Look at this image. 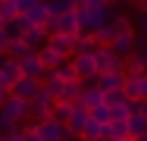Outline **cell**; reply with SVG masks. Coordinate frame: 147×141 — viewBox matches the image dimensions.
Instances as JSON below:
<instances>
[{
  "instance_id": "38",
  "label": "cell",
  "mask_w": 147,
  "mask_h": 141,
  "mask_svg": "<svg viewBox=\"0 0 147 141\" xmlns=\"http://www.w3.org/2000/svg\"><path fill=\"white\" fill-rule=\"evenodd\" d=\"M103 3H107V6H116V3H122V0H103Z\"/></svg>"
},
{
  "instance_id": "39",
  "label": "cell",
  "mask_w": 147,
  "mask_h": 141,
  "mask_svg": "<svg viewBox=\"0 0 147 141\" xmlns=\"http://www.w3.org/2000/svg\"><path fill=\"white\" fill-rule=\"evenodd\" d=\"M141 113H144V116H147V100H141Z\"/></svg>"
},
{
  "instance_id": "11",
  "label": "cell",
  "mask_w": 147,
  "mask_h": 141,
  "mask_svg": "<svg viewBox=\"0 0 147 141\" xmlns=\"http://www.w3.org/2000/svg\"><path fill=\"white\" fill-rule=\"evenodd\" d=\"M9 94H13V97H19V100H28V104H31V100L41 94V82H34V79H25V75H22L19 82L13 85V91H9Z\"/></svg>"
},
{
  "instance_id": "9",
  "label": "cell",
  "mask_w": 147,
  "mask_h": 141,
  "mask_svg": "<svg viewBox=\"0 0 147 141\" xmlns=\"http://www.w3.org/2000/svg\"><path fill=\"white\" fill-rule=\"evenodd\" d=\"M113 50H116L122 60L135 56V50H138V31H135V28H125V31L119 35L116 41H113Z\"/></svg>"
},
{
  "instance_id": "1",
  "label": "cell",
  "mask_w": 147,
  "mask_h": 141,
  "mask_svg": "<svg viewBox=\"0 0 147 141\" xmlns=\"http://www.w3.org/2000/svg\"><path fill=\"white\" fill-rule=\"evenodd\" d=\"M113 22V9L103 6V9H85L78 13V25H82V35H97L103 25Z\"/></svg>"
},
{
  "instance_id": "14",
  "label": "cell",
  "mask_w": 147,
  "mask_h": 141,
  "mask_svg": "<svg viewBox=\"0 0 147 141\" xmlns=\"http://www.w3.org/2000/svg\"><path fill=\"white\" fill-rule=\"evenodd\" d=\"M91 122V113L85 107H78V110L72 113V119L66 122V129H69V138H82V132H85V125Z\"/></svg>"
},
{
  "instance_id": "35",
  "label": "cell",
  "mask_w": 147,
  "mask_h": 141,
  "mask_svg": "<svg viewBox=\"0 0 147 141\" xmlns=\"http://www.w3.org/2000/svg\"><path fill=\"white\" fill-rule=\"evenodd\" d=\"M6 129H9V122H6V119H3V113H0V138L6 135Z\"/></svg>"
},
{
  "instance_id": "19",
  "label": "cell",
  "mask_w": 147,
  "mask_h": 141,
  "mask_svg": "<svg viewBox=\"0 0 147 141\" xmlns=\"http://www.w3.org/2000/svg\"><path fill=\"white\" fill-rule=\"evenodd\" d=\"M103 138H107V125L91 119L88 125H85V132H82V141H103Z\"/></svg>"
},
{
  "instance_id": "34",
  "label": "cell",
  "mask_w": 147,
  "mask_h": 141,
  "mask_svg": "<svg viewBox=\"0 0 147 141\" xmlns=\"http://www.w3.org/2000/svg\"><path fill=\"white\" fill-rule=\"evenodd\" d=\"M25 141H41L38 138V132H34V125H25V135H22Z\"/></svg>"
},
{
  "instance_id": "36",
  "label": "cell",
  "mask_w": 147,
  "mask_h": 141,
  "mask_svg": "<svg viewBox=\"0 0 147 141\" xmlns=\"http://www.w3.org/2000/svg\"><path fill=\"white\" fill-rule=\"evenodd\" d=\"M141 100H147V75L141 79Z\"/></svg>"
},
{
  "instance_id": "18",
  "label": "cell",
  "mask_w": 147,
  "mask_h": 141,
  "mask_svg": "<svg viewBox=\"0 0 147 141\" xmlns=\"http://www.w3.org/2000/svg\"><path fill=\"white\" fill-rule=\"evenodd\" d=\"M125 75H128V79H141V75H147V63L138 54L128 56V60H125Z\"/></svg>"
},
{
  "instance_id": "20",
  "label": "cell",
  "mask_w": 147,
  "mask_h": 141,
  "mask_svg": "<svg viewBox=\"0 0 147 141\" xmlns=\"http://www.w3.org/2000/svg\"><path fill=\"white\" fill-rule=\"evenodd\" d=\"M75 110H78V104H66V100H57V104H53V119H59V122H69Z\"/></svg>"
},
{
  "instance_id": "8",
  "label": "cell",
  "mask_w": 147,
  "mask_h": 141,
  "mask_svg": "<svg viewBox=\"0 0 147 141\" xmlns=\"http://www.w3.org/2000/svg\"><path fill=\"white\" fill-rule=\"evenodd\" d=\"M53 104H57V100H53L47 91H41V94H38V97L28 104V107H31V119H34V122L50 119V116H53Z\"/></svg>"
},
{
  "instance_id": "28",
  "label": "cell",
  "mask_w": 147,
  "mask_h": 141,
  "mask_svg": "<svg viewBox=\"0 0 147 141\" xmlns=\"http://www.w3.org/2000/svg\"><path fill=\"white\" fill-rule=\"evenodd\" d=\"M91 119H94V122H103V125H110V107L103 104V107L91 110Z\"/></svg>"
},
{
  "instance_id": "23",
  "label": "cell",
  "mask_w": 147,
  "mask_h": 141,
  "mask_svg": "<svg viewBox=\"0 0 147 141\" xmlns=\"http://www.w3.org/2000/svg\"><path fill=\"white\" fill-rule=\"evenodd\" d=\"M47 3V13H50V19H57L63 13H69L72 9V0H44Z\"/></svg>"
},
{
  "instance_id": "29",
  "label": "cell",
  "mask_w": 147,
  "mask_h": 141,
  "mask_svg": "<svg viewBox=\"0 0 147 141\" xmlns=\"http://www.w3.org/2000/svg\"><path fill=\"white\" fill-rule=\"evenodd\" d=\"M22 135H25V125H9L6 135H3V141H25Z\"/></svg>"
},
{
  "instance_id": "26",
  "label": "cell",
  "mask_w": 147,
  "mask_h": 141,
  "mask_svg": "<svg viewBox=\"0 0 147 141\" xmlns=\"http://www.w3.org/2000/svg\"><path fill=\"white\" fill-rule=\"evenodd\" d=\"M50 72H57L63 82H75V69H72V63H63L59 69H50Z\"/></svg>"
},
{
  "instance_id": "13",
  "label": "cell",
  "mask_w": 147,
  "mask_h": 141,
  "mask_svg": "<svg viewBox=\"0 0 147 141\" xmlns=\"http://www.w3.org/2000/svg\"><path fill=\"white\" fill-rule=\"evenodd\" d=\"M107 104V94L100 91V88H94V85H85V91H82V97H78V107H85V110H97V107H103Z\"/></svg>"
},
{
  "instance_id": "27",
  "label": "cell",
  "mask_w": 147,
  "mask_h": 141,
  "mask_svg": "<svg viewBox=\"0 0 147 141\" xmlns=\"http://www.w3.org/2000/svg\"><path fill=\"white\" fill-rule=\"evenodd\" d=\"M122 104H128L125 91H113V94H107V107H110V110H113V107H122Z\"/></svg>"
},
{
  "instance_id": "25",
  "label": "cell",
  "mask_w": 147,
  "mask_h": 141,
  "mask_svg": "<svg viewBox=\"0 0 147 141\" xmlns=\"http://www.w3.org/2000/svg\"><path fill=\"white\" fill-rule=\"evenodd\" d=\"M141 79H125V97L128 100H141Z\"/></svg>"
},
{
  "instance_id": "41",
  "label": "cell",
  "mask_w": 147,
  "mask_h": 141,
  "mask_svg": "<svg viewBox=\"0 0 147 141\" xmlns=\"http://www.w3.org/2000/svg\"><path fill=\"white\" fill-rule=\"evenodd\" d=\"M138 6H141V9H147V0H141V3H138Z\"/></svg>"
},
{
  "instance_id": "3",
  "label": "cell",
  "mask_w": 147,
  "mask_h": 141,
  "mask_svg": "<svg viewBox=\"0 0 147 141\" xmlns=\"http://www.w3.org/2000/svg\"><path fill=\"white\" fill-rule=\"evenodd\" d=\"M0 113H3V119L9 122V125H22L25 119L31 116V107H28V100H19V97H6V104L0 107Z\"/></svg>"
},
{
  "instance_id": "4",
  "label": "cell",
  "mask_w": 147,
  "mask_h": 141,
  "mask_svg": "<svg viewBox=\"0 0 147 141\" xmlns=\"http://www.w3.org/2000/svg\"><path fill=\"white\" fill-rule=\"evenodd\" d=\"M34 132H38V138L41 141H69V129H66V122H59V119H44V122H34Z\"/></svg>"
},
{
  "instance_id": "33",
  "label": "cell",
  "mask_w": 147,
  "mask_h": 141,
  "mask_svg": "<svg viewBox=\"0 0 147 141\" xmlns=\"http://www.w3.org/2000/svg\"><path fill=\"white\" fill-rule=\"evenodd\" d=\"M135 54H138V56L147 63V38H141V41H138V50H135Z\"/></svg>"
},
{
  "instance_id": "42",
  "label": "cell",
  "mask_w": 147,
  "mask_h": 141,
  "mask_svg": "<svg viewBox=\"0 0 147 141\" xmlns=\"http://www.w3.org/2000/svg\"><path fill=\"white\" fill-rule=\"evenodd\" d=\"M125 3H141V0H125Z\"/></svg>"
},
{
  "instance_id": "6",
  "label": "cell",
  "mask_w": 147,
  "mask_h": 141,
  "mask_svg": "<svg viewBox=\"0 0 147 141\" xmlns=\"http://www.w3.org/2000/svg\"><path fill=\"white\" fill-rule=\"evenodd\" d=\"M69 63H72V69H75V79H78V82L91 85L94 79H97V60H94V54H82V56H72Z\"/></svg>"
},
{
  "instance_id": "24",
  "label": "cell",
  "mask_w": 147,
  "mask_h": 141,
  "mask_svg": "<svg viewBox=\"0 0 147 141\" xmlns=\"http://www.w3.org/2000/svg\"><path fill=\"white\" fill-rule=\"evenodd\" d=\"M38 56H41V63L47 66V72H50V69H59V66L66 63L63 56H57V54H53V50H47V47H44V50H38Z\"/></svg>"
},
{
  "instance_id": "7",
  "label": "cell",
  "mask_w": 147,
  "mask_h": 141,
  "mask_svg": "<svg viewBox=\"0 0 147 141\" xmlns=\"http://www.w3.org/2000/svg\"><path fill=\"white\" fill-rule=\"evenodd\" d=\"M125 69H119V72H100L97 79H94V88H100L103 94H113V91H125Z\"/></svg>"
},
{
  "instance_id": "5",
  "label": "cell",
  "mask_w": 147,
  "mask_h": 141,
  "mask_svg": "<svg viewBox=\"0 0 147 141\" xmlns=\"http://www.w3.org/2000/svg\"><path fill=\"white\" fill-rule=\"evenodd\" d=\"M94 60H97V75L100 72H119V69H125V60L113 47H97L94 50Z\"/></svg>"
},
{
  "instance_id": "21",
  "label": "cell",
  "mask_w": 147,
  "mask_h": 141,
  "mask_svg": "<svg viewBox=\"0 0 147 141\" xmlns=\"http://www.w3.org/2000/svg\"><path fill=\"white\" fill-rule=\"evenodd\" d=\"M94 50H97L94 35H78V38H75V56H82V54H94Z\"/></svg>"
},
{
  "instance_id": "31",
  "label": "cell",
  "mask_w": 147,
  "mask_h": 141,
  "mask_svg": "<svg viewBox=\"0 0 147 141\" xmlns=\"http://www.w3.org/2000/svg\"><path fill=\"white\" fill-rule=\"evenodd\" d=\"M135 28H138V31L147 38V9H141V13H138V19H135Z\"/></svg>"
},
{
  "instance_id": "30",
  "label": "cell",
  "mask_w": 147,
  "mask_h": 141,
  "mask_svg": "<svg viewBox=\"0 0 147 141\" xmlns=\"http://www.w3.org/2000/svg\"><path fill=\"white\" fill-rule=\"evenodd\" d=\"M13 3H16V9H19V16H25V13H31V9H34V6H38L41 0H13Z\"/></svg>"
},
{
  "instance_id": "12",
  "label": "cell",
  "mask_w": 147,
  "mask_h": 141,
  "mask_svg": "<svg viewBox=\"0 0 147 141\" xmlns=\"http://www.w3.org/2000/svg\"><path fill=\"white\" fill-rule=\"evenodd\" d=\"M19 66H22V75H25V79H34V82H44V75H47V66L41 63V56H38V54L19 60Z\"/></svg>"
},
{
  "instance_id": "22",
  "label": "cell",
  "mask_w": 147,
  "mask_h": 141,
  "mask_svg": "<svg viewBox=\"0 0 147 141\" xmlns=\"http://www.w3.org/2000/svg\"><path fill=\"white\" fill-rule=\"evenodd\" d=\"M16 19H19L16 3H13V0H0V22H3V25H9V22H16Z\"/></svg>"
},
{
  "instance_id": "17",
  "label": "cell",
  "mask_w": 147,
  "mask_h": 141,
  "mask_svg": "<svg viewBox=\"0 0 147 141\" xmlns=\"http://www.w3.org/2000/svg\"><path fill=\"white\" fill-rule=\"evenodd\" d=\"M82 91H85V82H66L63 85V94H59V100H66V104H78V97H82Z\"/></svg>"
},
{
  "instance_id": "2",
  "label": "cell",
  "mask_w": 147,
  "mask_h": 141,
  "mask_svg": "<svg viewBox=\"0 0 147 141\" xmlns=\"http://www.w3.org/2000/svg\"><path fill=\"white\" fill-rule=\"evenodd\" d=\"M44 28H47L50 35H66V38H78V35H82L78 13H75V9H69V13H63V16H57V19H50Z\"/></svg>"
},
{
  "instance_id": "40",
  "label": "cell",
  "mask_w": 147,
  "mask_h": 141,
  "mask_svg": "<svg viewBox=\"0 0 147 141\" xmlns=\"http://www.w3.org/2000/svg\"><path fill=\"white\" fill-rule=\"evenodd\" d=\"M103 141H128V138H103Z\"/></svg>"
},
{
  "instance_id": "44",
  "label": "cell",
  "mask_w": 147,
  "mask_h": 141,
  "mask_svg": "<svg viewBox=\"0 0 147 141\" xmlns=\"http://www.w3.org/2000/svg\"><path fill=\"white\" fill-rule=\"evenodd\" d=\"M138 141H147V135H144V138H138Z\"/></svg>"
},
{
  "instance_id": "37",
  "label": "cell",
  "mask_w": 147,
  "mask_h": 141,
  "mask_svg": "<svg viewBox=\"0 0 147 141\" xmlns=\"http://www.w3.org/2000/svg\"><path fill=\"white\" fill-rule=\"evenodd\" d=\"M6 97H9V94H6V91H0V107L6 104Z\"/></svg>"
},
{
  "instance_id": "15",
  "label": "cell",
  "mask_w": 147,
  "mask_h": 141,
  "mask_svg": "<svg viewBox=\"0 0 147 141\" xmlns=\"http://www.w3.org/2000/svg\"><path fill=\"white\" fill-rule=\"evenodd\" d=\"M47 38H50V31H47V28H28L22 41L28 44L31 50H44V47H47Z\"/></svg>"
},
{
  "instance_id": "45",
  "label": "cell",
  "mask_w": 147,
  "mask_h": 141,
  "mask_svg": "<svg viewBox=\"0 0 147 141\" xmlns=\"http://www.w3.org/2000/svg\"><path fill=\"white\" fill-rule=\"evenodd\" d=\"M0 31H3V22H0Z\"/></svg>"
},
{
  "instance_id": "16",
  "label": "cell",
  "mask_w": 147,
  "mask_h": 141,
  "mask_svg": "<svg viewBox=\"0 0 147 141\" xmlns=\"http://www.w3.org/2000/svg\"><path fill=\"white\" fill-rule=\"evenodd\" d=\"M144 135H147V116L144 113H135L128 119V138L138 141V138H144Z\"/></svg>"
},
{
  "instance_id": "10",
  "label": "cell",
  "mask_w": 147,
  "mask_h": 141,
  "mask_svg": "<svg viewBox=\"0 0 147 141\" xmlns=\"http://www.w3.org/2000/svg\"><path fill=\"white\" fill-rule=\"evenodd\" d=\"M47 50H53L57 56H63L66 63L75 56V38H66V35H50L47 38Z\"/></svg>"
},
{
  "instance_id": "32",
  "label": "cell",
  "mask_w": 147,
  "mask_h": 141,
  "mask_svg": "<svg viewBox=\"0 0 147 141\" xmlns=\"http://www.w3.org/2000/svg\"><path fill=\"white\" fill-rule=\"evenodd\" d=\"M6 50H9V35L0 31V56H6Z\"/></svg>"
},
{
  "instance_id": "43",
  "label": "cell",
  "mask_w": 147,
  "mask_h": 141,
  "mask_svg": "<svg viewBox=\"0 0 147 141\" xmlns=\"http://www.w3.org/2000/svg\"><path fill=\"white\" fill-rule=\"evenodd\" d=\"M3 60H6V56H0V66H3Z\"/></svg>"
},
{
  "instance_id": "46",
  "label": "cell",
  "mask_w": 147,
  "mask_h": 141,
  "mask_svg": "<svg viewBox=\"0 0 147 141\" xmlns=\"http://www.w3.org/2000/svg\"><path fill=\"white\" fill-rule=\"evenodd\" d=\"M0 141H3V138H0Z\"/></svg>"
}]
</instances>
